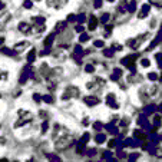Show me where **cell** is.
<instances>
[{
    "label": "cell",
    "mask_w": 162,
    "mask_h": 162,
    "mask_svg": "<svg viewBox=\"0 0 162 162\" xmlns=\"http://www.w3.org/2000/svg\"><path fill=\"white\" fill-rule=\"evenodd\" d=\"M72 142H73V139H72V138H69V136L60 138V139L56 142V148H59V149H63V148H66L67 145H70Z\"/></svg>",
    "instance_id": "6da1fadb"
},
{
    "label": "cell",
    "mask_w": 162,
    "mask_h": 162,
    "mask_svg": "<svg viewBox=\"0 0 162 162\" xmlns=\"http://www.w3.org/2000/svg\"><path fill=\"white\" fill-rule=\"evenodd\" d=\"M78 95H79V93H78V88H73V86H72V88H67V89H66V93L63 95V99H67V97H76Z\"/></svg>",
    "instance_id": "7a4b0ae2"
},
{
    "label": "cell",
    "mask_w": 162,
    "mask_h": 162,
    "mask_svg": "<svg viewBox=\"0 0 162 162\" xmlns=\"http://www.w3.org/2000/svg\"><path fill=\"white\" fill-rule=\"evenodd\" d=\"M48 4L49 6H52V7H57V9H60L62 6H65L66 4V0H49Z\"/></svg>",
    "instance_id": "3957f363"
},
{
    "label": "cell",
    "mask_w": 162,
    "mask_h": 162,
    "mask_svg": "<svg viewBox=\"0 0 162 162\" xmlns=\"http://www.w3.org/2000/svg\"><path fill=\"white\" fill-rule=\"evenodd\" d=\"M86 70H88V72H93V66H86Z\"/></svg>",
    "instance_id": "277c9868"
}]
</instances>
